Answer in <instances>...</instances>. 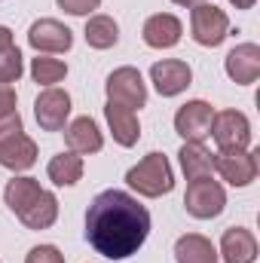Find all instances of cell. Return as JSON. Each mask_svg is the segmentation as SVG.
Returning a JSON list of instances; mask_svg holds the SVG:
<instances>
[{"label": "cell", "instance_id": "6da1fadb", "mask_svg": "<svg viewBox=\"0 0 260 263\" xmlns=\"http://www.w3.org/2000/svg\"><path fill=\"white\" fill-rule=\"evenodd\" d=\"M150 236V211L126 193L104 190L86 208V242L107 260H126Z\"/></svg>", "mask_w": 260, "mask_h": 263}, {"label": "cell", "instance_id": "7a4b0ae2", "mask_svg": "<svg viewBox=\"0 0 260 263\" xmlns=\"http://www.w3.org/2000/svg\"><path fill=\"white\" fill-rule=\"evenodd\" d=\"M126 184H129L135 193L147 199L165 196L172 193L175 187V175H172V165L162 153H147L138 165H132L129 175H126Z\"/></svg>", "mask_w": 260, "mask_h": 263}, {"label": "cell", "instance_id": "3957f363", "mask_svg": "<svg viewBox=\"0 0 260 263\" xmlns=\"http://www.w3.org/2000/svg\"><path fill=\"white\" fill-rule=\"evenodd\" d=\"M190 31H193V40L199 46L214 49V46H220V43L227 40V34H230V18H227V12H224L220 6L202 0V3H196L193 9H190Z\"/></svg>", "mask_w": 260, "mask_h": 263}, {"label": "cell", "instance_id": "277c9868", "mask_svg": "<svg viewBox=\"0 0 260 263\" xmlns=\"http://www.w3.org/2000/svg\"><path fill=\"white\" fill-rule=\"evenodd\" d=\"M184 208L196 220H211L227 208V193L217 181L202 178V181H190L187 193H184Z\"/></svg>", "mask_w": 260, "mask_h": 263}, {"label": "cell", "instance_id": "5b68a950", "mask_svg": "<svg viewBox=\"0 0 260 263\" xmlns=\"http://www.w3.org/2000/svg\"><path fill=\"white\" fill-rule=\"evenodd\" d=\"M214 172L230 187H248L257 178V153H251V150H217L214 153Z\"/></svg>", "mask_w": 260, "mask_h": 263}, {"label": "cell", "instance_id": "8992f818", "mask_svg": "<svg viewBox=\"0 0 260 263\" xmlns=\"http://www.w3.org/2000/svg\"><path fill=\"white\" fill-rule=\"evenodd\" d=\"M107 101H117V104H126V107H144L147 104V86H144V77L138 67H117L107 83Z\"/></svg>", "mask_w": 260, "mask_h": 263}, {"label": "cell", "instance_id": "52a82bcc", "mask_svg": "<svg viewBox=\"0 0 260 263\" xmlns=\"http://www.w3.org/2000/svg\"><path fill=\"white\" fill-rule=\"evenodd\" d=\"M211 135H214L220 150H248L251 123L242 110H220L211 120Z\"/></svg>", "mask_w": 260, "mask_h": 263}, {"label": "cell", "instance_id": "ba28073f", "mask_svg": "<svg viewBox=\"0 0 260 263\" xmlns=\"http://www.w3.org/2000/svg\"><path fill=\"white\" fill-rule=\"evenodd\" d=\"M34 117H37V126L43 132H62L70 117V95L65 89H43L34 101Z\"/></svg>", "mask_w": 260, "mask_h": 263}, {"label": "cell", "instance_id": "9c48e42d", "mask_svg": "<svg viewBox=\"0 0 260 263\" xmlns=\"http://www.w3.org/2000/svg\"><path fill=\"white\" fill-rule=\"evenodd\" d=\"M211 120H214V107L202 98L187 101L184 107H178L175 114V132L184 141H205L211 135Z\"/></svg>", "mask_w": 260, "mask_h": 263}, {"label": "cell", "instance_id": "30bf717a", "mask_svg": "<svg viewBox=\"0 0 260 263\" xmlns=\"http://www.w3.org/2000/svg\"><path fill=\"white\" fill-rule=\"evenodd\" d=\"M28 43L37 49V55H49V52H67L73 46V34L70 28L55 22V18H40L28 28Z\"/></svg>", "mask_w": 260, "mask_h": 263}, {"label": "cell", "instance_id": "8fae6325", "mask_svg": "<svg viewBox=\"0 0 260 263\" xmlns=\"http://www.w3.org/2000/svg\"><path fill=\"white\" fill-rule=\"evenodd\" d=\"M150 80H153V86L162 98H175L193 83V70L181 59H162V62H156L150 67Z\"/></svg>", "mask_w": 260, "mask_h": 263}, {"label": "cell", "instance_id": "7c38bea8", "mask_svg": "<svg viewBox=\"0 0 260 263\" xmlns=\"http://www.w3.org/2000/svg\"><path fill=\"white\" fill-rule=\"evenodd\" d=\"M224 70H227V77H230L233 83L251 86L260 77V46L257 43H239V46L227 55Z\"/></svg>", "mask_w": 260, "mask_h": 263}, {"label": "cell", "instance_id": "4fadbf2b", "mask_svg": "<svg viewBox=\"0 0 260 263\" xmlns=\"http://www.w3.org/2000/svg\"><path fill=\"white\" fill-rule=\"evenodd\" d=\"M181 34H184V25H181V18L172 15V12H156V15H150V18L144 22V31H141L144 43L153 46V49H172V46L181 40Z\"/></svg>", "mask_w": 260, "mask_h": 263}, {"label": "cell", "instance_id": "5bb4252c", "mask_svg": "<svg viewBox=\"0 0 260 263\" xmlns=\"http://www.w3.org/2000/svg\"><path fill=\"white\" fill-rule=\"evenodd\" d=\"M220 257L224 263H254L257 260V239L245 227H230L220 236Z\"/></svg>", "mask_w": 260, "mask_h": 263}, {"label": "cell", "instance_id": "9a60e30c", "mask_svg": "<svg viewBox=\"0 0 260 263\" xmlns=\"http://www.w3.org/2000/svg\"><path fill=\"white\" fill-rule=\"evenodd\" d=\"M65 141L67 150L80 153V156H89V153H98L104 147V135L98 129V123L92 117H77L70 126L65 129Z\"/></svg>", "mask_w": 260, "mask_h": 263}, {"label": "cell", "instance_id": "2e32d148", "mask_svg": "<svg viewBox=\"0 0 260 263\" xmlns=\"http://www.w3.org/2000/svg\"><path fill=\"white\" fill-rule=\"evenodd\" d=\"M104 117H107V126H110L114 141H117L120 147H135V144H138V138H141V126H138V117H135L132 107L117 104V101H107Z\"/></svg>", "mask_w": 260, "mask_h": 263}, {"label": "cell", "instance_id": "e0dca14e", "mask_svg": "<svg viewBox=\"0 0 260 263\" xmlns=\"http://www.w3.org/2000/svg\"><path fill=\"white\" fill-rule=\"evenodd\" d=\"M34 162H37V144H34L25 132H18V135H12L9 141L0 144V165H3V168H9V172H25V168H31Z\"/></svg>", "mask_w": 260, "mask_h": 263}, {"label": "cell", "instance_id": "ac0fdd59", "mask_svg": "<svg viewBox=\"0 0 260 263\" xmlns=\"http://www.w3.org/2000/svg\"><path fill=\"white\" fill-rule=\"evenodd\" d=\"M181 159V168L187 175V181H202V178H211L214 172V153L202 144V141H187L178 153Z\"/></svg>", "mask_w": 260, "mask_h": 263}, {"label": "cell", "instance_id": "d6986e66", "mask_svg": "<svg viewBox=\"0 0 260 263\" xmlns=\"http://www.w3.org/2000/svg\"><path fill=\"white\" fill-rule=\"evenodd\" d=\"M18 220H22L28 230H49V227L59 220V199L52 196L49 190H40V196L18 214Z\"/></svg>", "mask_w": 260, "mask_h": 263}, {"label": "cell", "instance_id": "ffe728a7", "mask_svg": "<svg viewBox=\"0 0 260 263\" xmlns=\"http://www.w3.org/2000/svg\"><path fill=\"white\" fill-rule=\"evenodd\" d=\"M175 260L178 263H217V251L214 245L199 236V233H187L175 242Z\"/></svg>", "mask_w": 260, "mask_h": 263}, {"label": "cell", "instance_id": "44dd1931", "mask_svg": "<svg viewBox=\"0 0 260 263\" xmlns=\"http://www.w3.org/2000/svg\"><path fill=\"white\" fill-rule=\"evenodd\" d=\"M46 175H49V181H52L55 187H73V184L83 178V156L73 153V150L52 156L49 165H46Z\"/></svg>", "mask_w": 260, "mask_h": 263}, {"label": "cell", "instance_id": "7402d4cb", "mask_svg": "<svg viewBox=\"0 0 260 263\" xmlns=\"http://www.w3.org/2000/svg\"><path fill=\"white\" fill-rule=\"evenodd\" d=\"M83 34H86V43L92 49H110L120 40V25L110 15H92L86 22V31Z\"/></svg>", "mask_w": 260, "mask_h": 263}, {"label": "cell", "instance_id": "603a6c76", "mask_svg": "<svg viewBox=\"0 0 260 263\" xmlns=\"http://www.w3.org/2000/svg\"><path fill=\"white\" fill-rule=\"evenodd\" d=\"M40 184L34 181V178H12L9 184H6V190H3V199H6V205H9V211L18 217L34 199L40 196Z\"/></svg>", "mask_w": 260, "mask_h": 263}, {"label": "cell", "instance_id": "cb8c5ba5", "mask_svg": "<svg viewBox=\"0 0 260 263\" xmlns=\"http://www.w3.org/2000/svg\"><path fill=\"white\" fill-rule=\"evenodd\" d=\"M31 77H34V83H40V86H55V83H62L67 77V65L62 59H49V55H37L34 62H31Z\"/></svg>", "mask_w": 260, "mask_h": 263}, {"label": "cell", "instance_id": "d4e9b609", "mask_svg": "<svg viewBox=\"0 0 260 263\" xmlns=\"http://www.w3.org/2000/svg\"><path fill=\"white\" fill-rule=\"evenodd\" d=\"M22 70H25V62H22V52L15 46H9V49L0 52V83H6V86L18 83Z\"/></svg>", "mask_w": 260, "mask_h": 263}, {"label": "cell", "instance_id": "484cf974", "mask_svg": "<svg viewBox=\"0 0 260 263\" xmlns=\"http://www.w3.org/2000/svg\"><path fill=\"white\" fill-rule=\"evenodd\" d=\"M25 263H65V254L55 245H37V248L28 251Z\"/></svg>", "mask_w": 260, "mask_h": 263}, {"label": "cell", "instance_id": "4316f807", "mask_svg": "<svg viewBox=\"0 0 260 263\" xmlns=\"http://www.w3.org/2000/svg\"><path fill=\"white\" fill-rule=\"evenodd\" d=\"M65 12H70V15H89L92 9H98L101 6V0H55Z\"/></svg>", "mask_w": 260, "mask_h": 263}, {"label": "cell", "instance_id": "83f0119b", "mask_svg": "<svg viewBox=\"0 0 260 263\" xmlns=\"http://www.w3.org/2000/svg\"><path fill=\"white\" fill-rule=\"evenodd\" d=\"M18 132H25V129H22V117H18V114L0 117V144H3V141H9V138H12V135H18Z\"/></svg>", "mask_w": 260, "mask_h": 263}, {"label": "cell", "instance_id": "f1b7e54d", "mask_svg": "<svg viewBox=\"0 0 260 263\" xmlns=\"http://www.w3.org/2000/svg\"><path fill=\"white\" fill-rule=\"evenodd\" d=\"M15 89L12 86H6V83H0V117H9V114H18L15 110Z\"/></svg>", "mask_w": 260, "mask_h": 263}, {"label": "cell", "instance_id": "f546056e", "mask_svg": "<svg viewBox=\"0 0 260 263\" xmlns=\"http://www.w3.org/2000/svg\"><path fill=\"white\" fill-rule=\"evenodd\" d=\"M9 46H12V31H9L6 25H0V52L9 49Z\"/></svg>", "mask_w": 260, "mask_h": 263}, {"label": "cell", "instance_id": "4dcf8cb0", "mask_svg": "<svg viewBox=\"0 0 260 263\" xmlns=\"http://www.w3.org/2000/svg\"><path fill=\"white\" fill-rule=\"evenodd\" d=\"M230 3H233L236 9H251V6H254L257 0H230Z\"/></svg>", "mask_w": 260, "mask_h": 263}, {"label": "cell", "instance_id": "1f68e13d", "mask_svg": "<svg viewBox=\"0 0 260 263\" xmlns=\"http://www.w3.org/2000/svg\"><path fill=\"white\" fill-rule=\"evenodd\" d=\"M172 3H178V6H196V3H202V0H172Z\"/></svg>", "mask_w": 260, "mask_h": 263}]
</instances>
